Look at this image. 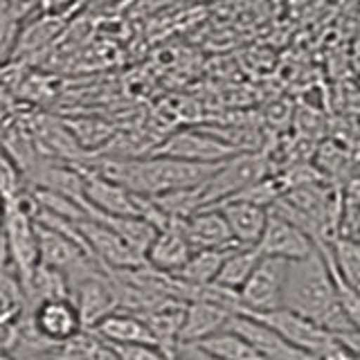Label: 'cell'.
<instances>
[{
	"label": "cell",
	"mask_w": 360,
	"mask_h": 360,
	"mask_svg": "<svg viewBox=\"0 0 360 360\" xmlns=\"http://www.w3.org/2000/svg\"><path fill=\"white\" fill-rule=\"evenodd\" d=\"M281 309H288L318 322L322 329L333 333L335 338L356 333L354 324L349 322V318L335 300L331 268L320 245L309 257L297 259V262H288Z\"/></svg>",
	"instance_id": "6da1fadb"
},
{
	"label": "cell",
	"mask_w": 360,
	"mask_h": 360,
	"mask_svg": "<svg viewBox=\"0 0 360 360\" xmlns=\"http://www.w3.org/2000/svg\"><path fill=\"white\" fill-rule=\"evenodd\" d=\"M217 167L219 165L185 162L153 153L149 158H108L93 169L112 183L127 187L133 194L155 198L169 191L198 187Z\"/></svg>",
	"instance_id": "7a4b0ae2"
},
{
	"label": "cell",
	"mask_w": 360,
	"mask_h": 360,
	"mask_svg": "<svg viewBox=\"0 0 360 360\" xmlns=\"http://www.w3.org/2000/svg\"><path fill=\"white\" fill-rule=\"evenodd\" d=\"M0 264L16 270L20 281L32 277L39 266V239L34 221V200L22 194L3 202V236H0Z\"/></svg>",
	"instance_id": "3957f363"
},
{
	"label": "cell",
	"mask_w": 360,
	"mask_h": 360,
	"mask_svg": "<svg viewBox=\"0 0 360 360\" xmlns=\"http://www.w3.org/2000/svg\"><path fill=\"white\" fill-rule=\"evenodd\" d=\"M270 172L268 158L259 151H239L228 160L219 162L205 183L198 185L200 207H214L219 202L234 198L259 180H264Z\"/></svg>",
	"instance_id": "277c9868"
},
{
	"label": "cell",
	"mask_w": 360,
	"mask_h": 360,
	"mask_svg": "<svg viewBox=\"0 0 360 360\" xmlns=\"http://www.w3.org/2000/svg\"><path fill=\"white\" fill-rule=\"evenodd\" d=\"M243 315H252L259 322L268 324L270 329L277 331L286 342L292 347L302 349V352L311 354L313 358H326L333 356L335 349L340 347V340L329 333L318 322H313L304 315H297L288 309H277V311H268V313H243Z\"/></svg>",
	"instance_id": "5b68a950"
},
{
	"label": "cell",
	"mask_w": 360,
	"mask_h": 360,
	"mask_svg": "<svg viewBox=\"0 0 360 360\" xmlns=\"http://www.w3.org/2000/svg\"><path fill=\"white\" fill-rule=\"evenodd\" d=\"M288 262L277 257H262L252 275L239 288L241 313H268L284 304Z\"/></svg>",
	"instance_id": "8992f818"
},
{
	"label": "cell",
	"mask_w": 360,
	"mask_h": 360,
	"mask_svg": "<svg viewBox=\"0 0 360 360\" xmlns=\"http://www.w3.org/2000/svg\"><path fill=\"white\" fill-rule=\"evenodd\" d=\"M153 153L176 158V160H185V162L219 165L223 160H228V158H232L234 153H239V149H234L230 142L219 138L214 131L180 129L169 135Z\"/></svg>",
	"instance_id": "52a82bcc"
},
{
	"label": "cell",
	"mask_w": 360,
	"mask_h": 360,
	"mask_svg": "<svg viewBox=\"0 0 360 360\" xmlns=\"http://www.w3.org/2000/svg\"><path fill=\"white\" fill-rule=\"evenodd\" d=\"M77 281L79 284L72 288V302L84 329H95L110 313L120 311V292L106 275L90 270V273L79 275Z\"/></svg>",
	"instance_id": "ba28073f"
},
{
	"label": "cell",
	"mask_w": 360,
	"mask_h": 360,
	"mask_svg": "<svg viewBox=\"0 0 360 360\" xmlns=\"http://www.w3.org/2000/svg\"><path fill=\"white\" fill-rule=\"evenodd\" d=\"M255 248L262 257H277V259H286V262H297V259L309 257L318 248V243L300 225L290 223L288 219L268 210L264 234Z\"/></svg>",
	"instance_id": "9c48e42d"
},
{
	"label": "cell",
	"mask_w": 360,
	"mask_h": 360,
	"mask_svg": "<svg viewBox=\"0 0 360 360\" xmlns=\"http://www.w3.org/2000/svg\"><path fill=\"white\" fill-rule=\"evenodd\" d=\"M27 311H30V320L34 329H37V333L54 347L59 342L70 340L72 335H77L84 329L79 311L70 297L45 300Z\"/></svg>",
	"instance_id": "30bf717a"
},
{
	"label": "cell",
	"mask_w": 360,
	"mask_h": 360,
	"mask_svg": "<svg viewBox=\"0 0 360 360\" xmlns=\"http://www.w3.org/2000/svg\"><path fill=\"white\" fill-rule=\"evenodd\" d=\"M228 329L243 335L245 340L255 347V352L262 360H318L311 354L286 342L277 331L270 329L268 324L259 322L252 315H243V313L232 315Z\"/></svg>",
	"instance_id": "8fae6325"
},
{
	"label": "cell",
	"mask_w": 360,
	"mask_h": 360,
	"mask_svg": "<svg viewBox=\"0 0 360 360\" xmlns=\"http://www.w3.org/2000/svg\"><path fill=\"white\" fill-rule=\"evenodd\" d=\"M232 311L210 300H191L185 304V318L180 326L178 342L180 345H196L205 338L228 329L232 320Z\"/></svg>",
	"instance_id": "7c38bea8"
},
{
	"label": "cell",
	"mask_w": 360,
	"mask_h": 360,
	"mask_svg": "<svg viewBox=\"0 0 360 360\" xmlns=\"http://www.w3.org/2000/svg\"><path fill=\"white\" fill-rule=\"evenodd\" d=\"M191 245L183 230V219H172L165 228L158 230L155 239L151 241L146 250V264L155 270L174 275L176 270L185 266V262L191 257Z\"/></svg>",
	"instance_id": "4fadbf2b"
},
{
	"label": "cell",
	"mask_w": 360,
	"mask_h": 360,
	"mask_svg": "<svg viewBox=\"0 0 360 360\" xmlns=\"http://www.w3.org/2000/svg\"><path fill=\"white\" fill-rule=\"evenodd\" d=\"M183 230L191 250H214V248H234L239 245L230 232L219 207H200L191 217L183 219Z\"/></svg>",
	"instance_id": "5bb4252c"
},
{
	"label": "cell",
	"mask_w": 360,
	"mask_h": 360,
	"mask_svg": "<svg viewBox=\"0 0 360 360\" xmlns=\"http://www.w3.org/2000/svg\"><path fill=\"white\" fill-rule=\"evenodd\" d=\"M214 207L221 210L236 243L245 248H255L259 243L266 228V221H268L266 207L255 205V202L243 200V198H228Z\"/></svg>",
	"instance_id": "9a60e30c"
},
{
	"label": "cell",
	"mask_w": 360,
	"mask_h": 360,
	"mask_svg": "<svg viewBox=\"0 0 360 360\" xmlns=\"http://www.w3.org/2000/svg\"><path fill=\"white\" fill-rule=\"evenodd\" d=\"M101 340H106L110 345H158L155 335L146 326V322L140 318L138 313L129 311H115L108 318L101 320L93 329ZM160 347V345H158Z\"/></svg>",
	"instance_id": "2e32d148"
},
{
	"label": "cell",
	"mask_w": 360,
	"mask_h": 360,
	"mask_svg": "<svg viewBox=\"0 0 360 360\" xmlns=\"http://www.w3.org/2000/svg\"><path fill=\"white\" fill-rule=\"evenodd\" d=\"M236 248V245H234ZM234 248H214V250H194L185 266L176 270L174 277L185 281L187 286H207L214 284L219 270Z\"/></svg>",
	"instance_id": "e0dca14e"
},
{
	"label": "cell",
	"mask_w": 360,
	"mask_h": 360,
	"mask_svg": "<svg viewBox=\"0 0 360 360\" xmlns=\"http://www.w3.org/2000/svg\"><path fill=\"white\" fill-rule=\"evenodd\" d=\"M259 259H262V255H259L257 248L236 245L234 250L225 257V262L219 270L217 279H214V284L239 292V288L245 284L248 277H250L252 270L257 268Z\"/></svg>",
	"instance_id": "ac0fdd59"
},
{
	"label": "cell",
	"mask_w": 360,
	"mask_h": 360,
	"mask_svg": "<svg viewBox=\"0 0 360 360\" xmlns=\"http://www.w3.org/2000/svg\"><path fill=\"white\" fill-rule=\"evenodd\" d=\"M194 347L221 360H262L255 352V347L248 342L243 335H239L232 329H223L219 333H214L205 338V340L196 342Z\"/></svg>",
	"instance_id": "d6986e66"
},
{
	"label": "cell",
	"mask_w": 360,
	"mask_h": 360,
	"mask_svg": "<svg viewBox=\"0 0 360 360\" xmlns=\"http://www.w3.org/2000/svg\"><path fill=\"white\" fill-rule=\"evenodd\" d=\"M318 245L324 248V252L333 264V268L338 270V275L360 290V243L345 239V236H335L329 243H318Z\"/></svg>",
	"instance_id": "ffe728a7"
},
{
	"label": "cell",
	"mask_w": 360,
	"mask_h": 360,
	"mask_svg": "<svg viewBox=\"0 0 360 360\" xmlns=\"http://www.w3.org/2000/svg\"><path fill=\"white\" fill-rule=\"evenodd\" d=\"M27 311V295L16 270L0 264V318L3 315H22Z\"/></svg>",
	"instance_id": "44dd1931"
},
{
	"label": "cell",
	"mask_w": 360,
	"mask_h": 360,
	"mask_svg": "<svg viewBox=\"0 0 360 360\" xmlns=\"http://www.w3.org/2000/svg\"><path fill=\"white\" fill-rule=\"evenodd\" d=\"M25 194L22 187V174L20 167L11 160V155L0 146V200H14Z\"/></svg>",
	"instance_id": "7402d4cb"
},
{
	"label": "cell",
	"mask_w": 360,
	"mask_h": 360,
	"mask_svg": "<svg viewBox=\"0 0 360 360\" xmlns=\"http://www.w3.org/2000/svg\"><path fill=\"white\" fill-rule=\"evenodd\" d=\"M22 315H3L0 318V358L11 360L22 340Z\"/></svg>",
	"instance_id": "603a6c76"
},
{
	"label": "cell",
	"mask_w": 360,
	"mask_h": 360,
	"mask_svg": "<svg viewBox=\"0 0 360 360\" xmlns=\"http://www.w3.org/2000/svg\"><path fill=\"white\" fill-rule=\"evenodd\" d=\"M120 360H174L162 347L158 345H112Z\"/></svg>",
	"instance_id": "cb8c5ba5"
},
{
	"label": "cell",
	"mask_w": 360,
	"mask_h": 360,
	"mask_svg": "<svg viewBox=\"0 0 360 360\" xmlns=\"http://www.w3.org/2000/svg\"><path fill=\"white\" fill-rule=\"evenodd\" d=\"M180 347H183V352L187 354L189 360H221V358H214V356L205 354L202 349H198L194 345H180Z\"/></svg>",
	"instance_id": "d4e9b609"
},
{
	"label": "cell",
	"mask_w": 360,
	"mask_h": 360,
	"mask_svg": "<svg viewBox=\"0 0 360 360\" xmlns=\"http://www.w3.org/2000/svg\"><path fill=\"white\" fill-rule=\"evenodd\" d=\"M0 236H3V200H0Z\"/></svg>",
	"instance_id": "484cf974"
},
{
	"label": "cell",
	"mask_w": 360,
	"mask_h": 360,
	"mask_svg": "<svg viewBox=\"0 0 360 360\" xmlns=\"http://www.w3.org/2000/svg\"><path fill=\"white\" fill-rule=\"evenodd\" d=\"M39 360H54V358H39Z\"/></svg>",
	"instance_id": "4316f807"
},
{
	"label": "cell",
	"mask_w": 360,
	"mask_h": 360,
	"mask_svg": "<svg viewBox=\"0 0 360 360\" xmlns=\"http://www.w3.org/2000/svg\"><path fill=\"white\" fill-rule=\"evenodd\" d=\"M0 360H3V358H0Z\"/></svg>",
	"instance_id": "83f0119b"
}]
</instances>
